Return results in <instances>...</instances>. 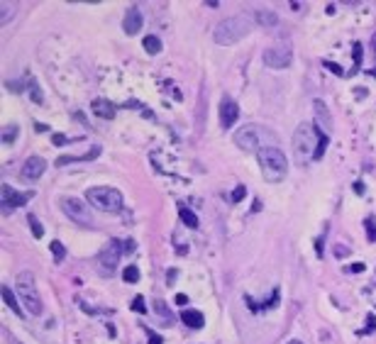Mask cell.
<instances>
[{
	"label": "cell",
	"instance_id": "1",
	"mask_svg": "<svg viewBox=\"0 0 376 344\" xmlns=\"http://www.w3.org/2000/svg\"><path fill=\"white\" fill-rule=\"evenodd\" d=\"M259 159V168H262V176L266 183H281L286 179V171H288V161L283 156V151L279 146H266L257 154Z\"/></svg>",
	"mask_w": 376,
	"mask_h": 344
},
{
	"label": "cell",
	"instance_id": "2",
	"mask_svg": "<svg viewBox=\"0 0 376 344\" xmlns=\"http://www.w3.org/2000/svg\"><path fill=\"white\" fill-rule=\"evenodd\" d=\"M320 129L310 122H301V127L293 132V156L298 163H305V161H313L315 156V149H318V142H320Z\"/></svg>",
	"mask_w": 376,
	"mask_h": 344
},
{
	"label": "cell",
	"instance_id": "3",
	"mask_svg": "<svg viewBox=\"0 0 376 344\" xmlns=\"http://www.w3.org/2000/svg\"><path fill=\"white\" fill-rule=\"evenodd\" d=\"M249 30H252V18H249V15H235V18L223 20V22L215 27L213 39H215V44L230 47V44L240 42L242 37H247Z\"/></svg>",
	"mask_w": 376,
	"mask_h": 344
},
{
	"label": "cell",
	"instance_id": "4",
	"mask_svg": "<svg viewBox=\"0 0 376 344\" xmlns=\"http://www.w3.org/2000/svg\"><path fill=\"white\" fill-rule=\"evenodd\" d=\"M232 142H235L242 151H257V154H259L262 149L276 144L274 134H271L269 129L259 127V125H247V127L237 129V132L232 134Z\"/></svg>",
	"mask_w": 376,
	"mask_h": 344
},
{
	"label": "cell",
	"instance_id": "5",
	"mask_svg": "<svg viewBox=\"0 0 376 344\" xmlns=\"http://www.w3.org/2000/svg\"><path fill=\"white\" fill-rule=\"evenodd\" d=\"M15 286H18V293H20V300H22L25 310H27L30 315L39 317L42 310H44V305H42V295H39V290H37L35 273H32V271L18 273V283H15Z\"/></svg>",
	"mask_w": 376,
	"mask_h": 344
},
{
	"label": "cell",
	"instance_id": "6",
	"mask_svg": "<svg viewBox=\"0 0 376 344\" xmlns=\"http://www.w3.org/2000/svg\"><path fill=\"white\" fill-rule=\"evenodd\" d=\"M86 200L103 210V213H120L122 210V193L117 188H110V186H95V188H88L86 191Z\"/></svg>",
	"mask_w": 376,
	"mask_h": 344
},
{
	"label": "cell",
	"instance_id": "7",
	"mask_svg": "<svg viewBox=\"0 0 376 344\" xmlns=\"http://www.w3.org/2000/svg\"><path fill=\"white\" fill-rule=\"evenodd\" d=\"M134 244H132V239H110V244L100 252V256H98V269H100V273H105V276H113L115 273V266H117V261L122 259V254L125 252H130Z\"/></svg>",
	"mask_w": 376,
	"mask_h": 344
},
{
	"label": "cell",
	"instance_id": "8",
	"mask_svg": "<svg viewBox=\"0 0 376 344\" xmlns=\"http://www.w3.org/2000/svg\"><path fill=\"white\" fill-rule=\"evenodd\" d=\"M293 61V52L288 44H274L264 52V64L269 69H288Z\"/></svg>",
	"mask_w": 376,
	"mask_h": 344
},
{
	"label": "cell",
	"instance_id": "9",
	"mask_svg": "<svg viewBox=\"0 0 376 344\" xmlns=\"http://www.w3.org/2000/svg\"><path fill=\"white\" fill-rule=\"evenodd\" d=\"M61 210L66 213V217H71L76 225H91L93 222V215L88 210V205L78 198H64L61 200Z\"/></svg>",
	"mask_w": 376,
	"mask_h": 344
},
{
	"label": "cell",
	"instance_id": "10",
	"mask_svg": "<svg viewBox=\"0 0 376 344\" xmlns=\"http://www.w3.org/2000/svg\"><path fill=\"white\" fill-rule=\"evenodd\" d=\"M32 196H35L32 191H27V193H18V191H15V188H10L8 183L3 186V203H5V210H13V208L25 205Z\"/></svg>",
	"mask_w": 376,
	"mask_h": 344
},
{
	"label": "cell",
	"instance_id": "11",
	"mask_svg": "<svg viewBox=\"0 0 376 344\" xmlns=\"http://www.w3.org/2000/svg\"><path fill=\"white\" fill-rule=\"evenodd\" d=\"M237 117H240V108H237V103L230 100V98H225V100L220 103V125H223V129L232 127V125L237 122Z\"/></svg>",
	"mask_w": 376,
	"mask_h": 344
},
{
	"label": "cell",
	"instance_id": "12",
	"mask_svg": "<svg viewBox=\"0 0 376 344\" xmlns=\"http://www.w3.org/2000/svg\"><path fill=\"white\" fill-rule=\"evenodd\" d=\"M44 168H47V161L42 156H30L22 166V179L27 181H37L42 174H44Z\"/></svg>",
	"mask_w": 376,
	"mask_h": 344
},
{
	"label": "cell",
	"instance_id": "13",
	"mask_svg": "<svg viewBox=\"0 0 376 344\" xmlns=\"http://www.w3.org/2000/svg\"><path fill=\"white\" fill-rule=\"evenodd\" d=\"M313 105H315V122H318L315 127H318L322 134H330V132H332V117H330L325 103H322V100H315Z\"/></svg>",
	"mask_w": 376,
	"mask_h": 344
},
{
	"label": "cell",
	"instance_id": "14",
	"mask_svg": "<svg viewBox=\"0 0 376 344\" xmlns=\"http://www.w3.org/2000/svg\"><path fill=\"white\" fill-rule=\"evenodd\" d=\"M139 27H142V10H139L137 5H132V8H127V13H125L122 30H125L127 35H137Z\"/></svg>",
	"mask_w": 376,
	"mask_h": 344
},
{
	"label": "cell",
	"instance_id": "15",
	"mask_svg": "<svg viewBox=\"0 0 376 344\" xmlns=\"http://www.w3.org/2000/svg\"><path fill=\"white\" fill-rule=\"evenodd\" d=\"M93 112H95L98 117H103V120H113V117H115V105H113L110 100L98 98V100H93Z\"/></svg>",
	"mask_w": 376,
	"mask_h": 344
},
{
	"label": "cell",
	"instance_id": "16",
	"mask_svg": "<svg viewBox=\"0 0 376 344\" xmlns=\"http://www.w3.org/2000/svg\"><path fill=\"white\" fill-rule=\"evenodd\" d=\"M181 320H183V325L193 327V329H201V327L206 325V317H203V312H198V310H183Z\"/></svg>",
	"mask_w": 376,
	"mask_h": 344
},
{
	"label": "cell",
	"instance_id": "17",
	"mask_svg": "<svg viewBox=\"0 0 376 344\" xmlns=\"http://www.w3.org/2000/svg\"><path fill=\"white\" fill-rule=\"evenodd\" d=\"M0 293H3V303H5V305H8V308H10L15 315H22V312H25V310L20 308V303L15 300V293H13L8 286H3V290H0Z\"/></svg>",
	"mask_w": 376,
	"mask_h": 344
},
{
	"label": "cell",
	"instance_id": "18",
	"mask_svg": "<svg viewBox=\"0 0 376 344\" xmlns=\"http://www.w3.org/2000/svg\"><path fill=\"white\" fill-rule=\"evenodd\" d=\"M178 217L183 220V225H188V227H198V217H196V213H191L188 208H183V205H178Z\"/></svg>",
	"mask_w": 376,
	"mask_h": 344
},
{
	"label": "cell",
	"instance_id": "19",
	"mask_svg": "<svg viewBox=\"0 0 376 344\" xmlns=\"http://www.w3.org/2000/svg\"><path fill=\"white\" fill-rule=\"evenodd\" d=\"M144 52L147 54H159L161 52V42H159V37H144Z\"/></svg>",
	"mask_w": 376,
	"mask_h": 344
},
{
	"label": "cell",
	"instance_id": "20",
	"mask_svg": "<svg viewBox=\"0 0 376 344\" xmlns=\"http://www.w3.org/2000/svg\"><path fill=\"white\" fill-rule=\"evenodd\" d=\"M257 22H262L264 27H274V25H276V15L269 13V10H259V13H257Z\"/></svg>",
	"mask_w": 376,
	"mask_h": 344
},
{
	"label": "cell",
	"instance_id": "21",
	"mask_svg": "<svg viewBox=\"0 0 376 344\" xmlns=\"http://www.w3.org/2000/svg\"><path fill=\"white\" fill-rule=\"evenodd\" d=\"M327 142H330V134H320V142H318V149H315V156H313V161H320V159L325 156Z\"/></svg>",
	"mask_w": 376,
	"mask_h": 344
},
{
	"label": "cell",
	"instance_id": "22",
	"mask_svg": "<svg viewBox=\"0 0 376 344\" xmlns=\"http://www.w3.org/2000/svg\"><path fill=\"white\" fill-rule=\"evenodd\" d=\"M122 278H125L127 283H137V281H139V269H137L134 264L125 266V273H122Z\"/></svg>",
	"mask_w": 376,
	"mask_h": 344
},
{
	"label": "cell",
	"instance_id": "23",
	"mask_svg": "<svg viewBox=\"0 0 376 344\" xmlns=\"http://www.w3.org/2000/svg\"><path fill=\"white\" fill-rule=\"evenodd\" d=\"M30 95H32V100L37 103V105H42V91H39V86H37V81L35 78H30Z\"/></svg>",
	"mask_w": 376,
	"mask_h": 344
},
{
	"label": "cell",
	"instance_id": "24",
	"mask_svg": "<svg viewBox=\"0 0 376 344\" xmlns=\"http://www.w3.org/2000/svg\"><path fill=\"white\" fill-rule=\"evenodd\" d=\"M27 222H30V227H32V235L39 239L42 235H44V230H42V225H39V220H37V215H27Z\"/></svg>",
	"mask_w": 376,
	"mask_h": 344
},
{
	"label": "cell",
	"instance_id": "25",
	"mask_svg": "<svg viewBox=\"0 0 376 344\" xmlns=\"http://www.w3.org/2000/svg\"><path fill=\"white\" fill-rule=\"evenodd\" d=\"M49 247H52L54 261H64V256H66V249H64V244H61V242H52Z\"/></svg>",
	"mask_w": 376,
	"mask_h": 344
},
{
	"label": "cell",
	"instance_id": "26",
	"mask_svg": "<svg viewBox=\"0 0 376 344\" xmlns=\"http://www.w3.org/2000/svg\"><path fill=\"white\" fill-rule=\"evenodd\" d=\"M15 137H18V127H15V125H10V129H5V132H3V144H13V142H15Z\"/></svg>",
	"mask_w": 376,
	"mask_h": 344
},
{
	"label": "cell",
	"instance_id": "27",
	"mask_svg": "<svg viewBox=\"0 0 376 344\" xmlns=\"http://www.w3.org/2000/svg\"><path fill=\"white\" fill-rule=\"evenodd\" d=\"M154 308H156V312H159L161 317H166V322H171V320H173V317H171V312H169V308H166L161 300H156V303H154Z\"/></svg>",
	"mask_w": 376,
	"mask_h": 344
},
{
	"label": "cell",
	"instance_id": "28",
	"mask_svg": "<svg viewBox=\"0 0 376 344\" xmlns=\"http://www.w3.org/2000/svg\"><path fill=\"white\" fill-rule=\"evenodd\" d=\"M352 56H354V64H357V66H361V59H364V49H361V44H359V42L354 44V49H352Z\"/></svg>",
	"mask_w": 376,
	"mask_h": 344
},
{
	"label": "cell",
	"instance_id": "29",
	"mask_svg": "<svg viewBox=\"0 0 376 344\" xmlns=\"http://www.w3.org/2000/svg\"><path fill=\"white\" fill-rule=\"evenodd\" d=\"M244 196H247V188H244V186L240 183V186H237V188L232 191V203H240V200H242Z\"/></svg>",
	"mask_w": 376,
	"mask_h": 344
},
{
	"label": "cell",
	"instance_id": "30",
	"mask_svg": "<svg viewBox=\"0 0 376 344\" xmlns=\"http://www.w3.org/2000/svg\"><path fill=\"white\" fill-rule=\"evenodd\" d=\"M132 310H134V312H144V310H147V305H144V298H142V295H137V298L132 300Z\"/></svg>",
	"mask_w": 376,
	"mask_h": 344
},
{
	"label": "cell",
	"instance_id": "31",
	"mask_svg": "<svg viewBox=\"0 0 376 344\" xmlns=\"http://www.w3.org/2000/svg\"><path fill=\"white\" fill-rule=\"evenodd\" d=\"M364 225H366V232H369V242H376V227H374V220L369 217Z\"/></svg>",
	"mask_w": 376,
	"mask_h": 344
},
{
	"label": "cell",
	"instance_id": "32",
	"mask_svg": "<svg viewBox=\"0 0 376 344\" xmlns=\"http://www.w3.org/2000/svg\"><path fill=\"white\" fill-rule=\"evenodd\" d=\"M322 66H325L327 71H332V73H337V76H342V73H344V71H342V69H339L337 64H332V61H322Z\"/></svg>",
	"mask_w": 376,
	"mask_h": 344
},
{
	"label": "cell",
	"instance_id": "33",
	"mask_svg": "<svg viewBox=\"0 0 376 344\" xmlns=\"http://www.w3.org/2000/svg\"><path fill=\"white\" fill-rule=\"evenodd\" d=\"M147 337H149V344H161V337H159L156 332H151V329H147Z\"/></svg>",
	"mask_w": 376,
	"mask_h": 344
},
{
	"label": "cell",
	"instance_id": "34",
	"mask_svg": "<svg viewBox=\"0 0 376 344\" xmlns=\"http://www.w3.org/2000/svg\"><path fill=\"white\" fill-rule=\"evenodd\" d=\"M13 15V5H8V3H3V22H8V18Z\"/></svg>",
	"mask_w": 376,
	"mask_h": 344
},
{
	"label": "cell",
	"instance_id": "35",
	"mask_svg": "<svg viewBox=\"0 0 376 344\" xmlns=\"http://www.w3.org/2000/svg\"><path fill=\"white\" fill-rule=\"evenodd\" d=\"M52 142H54L56 146H64V144H66V134H54V137H52Z\"/></svg>",
	"mask_w": 376,
	"mask_h": 344
},
{
	"label": "cell",
	"instance_id": "36",
	"mask_svg": "<svg viewBox=\"0 0 376 344\" xmlns=\"http://www.w3.org/2000/svg\"><path fill=\"white\" fill-rule=\"evenodd\" d=\"M366 320H369V325H366V329H364L361 334H366V332H371V329H374V325H376V317H374V315H369Z\"/></svg>",
	"mask_w": 376,
	"mask_h": 344
},
{
	"label": "cell",
	"instance_id": "37",
	"mask_svg": "<svg viewBox=\"0 0 376 344\" xmlns=\"http://www.w3.org/2000/svg\"><path fill=\"white\" fill-rule=\"evenodd\" d=\"M186 303H188V298H186L183 293H178V295H176V305H181V308H183Z\"/></svg>",
	"mask_w": 376,
	"mask_h": 344
},
{
	"label": "cell",
	"instance_id": "38",
	"mask_svg": "<svg viewBox=\"0 0 376 344\" xmlns=\"http://www.w3.org/2000/svg\"><path fill=\"white\" fill-rule=\"evenodd\" d=\"M347 252H349V249H344V247H337V249H335V254H337V256H344Z\"/></svg>",
	"mask_w": 376,
	"mask_h": 344
},
{
	"label": "cell",
	"instance_id": "39",
	"mask_svg": "<svg viewBox=\"0 0 376 344\" xmlns=\"http://www.w3.org/2000/svg\"><path fill=\"white\" fill-rule=\"evenodd\" d=\"M371 47H374V54H376V32L371 35ZM374 76H376V69H374Z\"/></svg>",
	"mask_w": 376,
	"mask_h": 344
},
{
	"label": "cell",
	"instance_id": "40",
	"mask_svg": "<svg viewBox=\"0 0 376 344\" xmlns=\"http://www.w3.org/2000/svg\"><path fill=\"white\" fill-rule=\"evenodd\" d=\"M349 271H364V264H354V266H349Z\"/></svg>",
	"mask_w": 376,
	"mask_h": 344
},
{
	"label": "cell",
	"instance_id": "41",
	"mask_svg": "<svg viewBox=\"0 0 376 344\" xmlns=\"http://www.w3.org/2000/svg\"><path fill=\"white\" fill-rule=\"evenodd\" d=\"M288 344H303V342H301V339H291Z\"/></svg>",
	"mask_w": 376,
	"mask_h": 344
}]
</instances>
